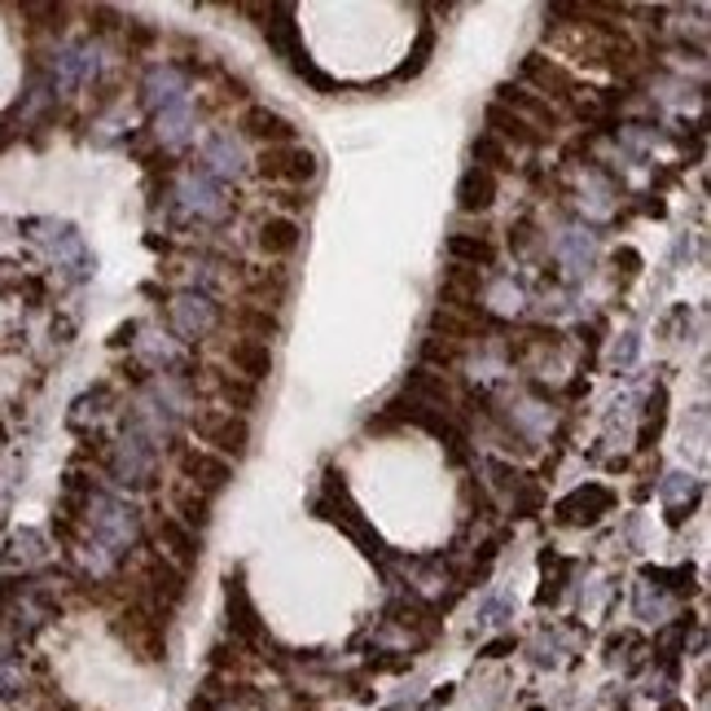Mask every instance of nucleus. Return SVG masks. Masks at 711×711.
Segmentation results:
<instances>
[{"label": "nucleus", "instance_id": "f257e3e1", "mask_svg": "<svg viewBox=\"0 0 711 711\" xmlns=\"http://www.w3.org/2000/svg\"><path fill=\"white\" fill-rule=\"evenodd\" d=\"M194 435L203 440V444H212L225 462L229 457H246V449H250V422L241 418V413H220V409H207V413H198L194 422Z\"/></svg>", "mask_w": 711, "mask_h": 711}, {"label": "nucleus", "instance_id": "f03ea898", "mask_svg": "<svg viewBox=\"0 0 711 711\" xmlns=\"http://www.w3.org/2000/svg\"><path fill=\"white\" fill-rule=\"evenodd\" d=\"M326 478H330V483H326V492H330V496H326V501L317 505V514H321V518H330L334 527H343V532H348L352 540H360L369 558H378V554H382V540H378V532H369V523L360 518V509H356L352 501H348V487H343V474H334V471H330V474H326Z\"/></svg>", "mask_w": 711, "mask_h": 711}, {"label": "nucleus", "instance_id": "7ed1b4c3", "mask_svg": "<svg viewBox=\"0 0 711 711\" xmlns=\"http://www.w3.org/2000/svg\"><path fill=\"white\" fill-rule=\"evenodd\" d=\"M255 172H259L264 181L308 185V181H317L321 163H317V154H312V150H303V145H277V150H264V154L255 158Z\"/></svg>", "mask_w": 711, "mask_h": 711}, {"label": "nucleus", "instance_id": "20e7f679", "mask_svg": "<svg viewBox=\"0 0 711 711\" xmlns=\"http://www.w3.org/2000/svg\"><path fill=\"white\" fill-rule=\"evenodd\" d=\"M241 132L250 136V141H259L264 150H277V145H295V123L286 115H277V111H268V106H250L246 115H241Z\"/></svg>", "mask_w": 711, "mask_h": 711}, {"label": "nucleus", "instance_id": "39448f33", "mask_svg": "<svg viewBox=\"0 0 711 711\" xmlns=\"http://www.w3.org/2000/svg\"><path fill=\"white\" fill-rule=\"evenodd\" d=\"M181 474H185L194 487H203V492H220V487L234 478V466H229L225 457L207 453V449H185V453H181Z\"/></svg>", "mask_w": 711, "mask_h": 711}, {"label": "nucleus", "instance_id": "423d86ee", "mask_svg": "<svg viewBox=\"0 0 711 711\" xmlns=\"http://www.w3.org/2000/svg\"><path fill=\"white\" fill-rule=\"evenodd\" d=\"M158 545H163V558H167V563H181V567H194V563L203 558L198 532H189L181 518H163V523H158Z\"/></svg>", "mask_w": 711, "mask_h": 711}, {"label": "nucleus", "instance_id": "0eeeda50", "mask_svg": "<svg viewBox=\"0 0 711 711\" xmlns=\"http://www.w3.org/2000/svg\"><path fill=\"white\" fill-rule=\"evenodd\" d=\"M225 597H229V628H234V637L255 646L264 632H259V615H255V606H250L246 580H241V576H229V580H225Z\"/></svg>", "mask_w": 711, "mask_h": 711}, {"label": "nucleus", "instance_id": "6e6552de", "mask_svg": "<svg viewBox=\"0 0 711 711\" xmlns=\"http://www.w3.org/2000/svg\"><path fill=\"white\" fill-rule=\"evenodd\" d=\"M496 106H505L509 115H518L523 123H545V132H554V127H558V111H554L549 102H540L536 93H523V89H514V84H505V89H501Z\"/></svg>", "mask_w": 711, "mask_h": 711}, {"label": "nucleus", "instance_id": "1a4fd4ad", "mask_svg": "<svg viewBox=\"0 0 711 711\" xmlns=\"http://www.w3.org/2000/svg\"><path fill=\"white\" fill-rule=\"evenodd\" d=\"M496 203V176L492 172H483V167H471V172H462V181H457V207L462 212H487Z\"/></svg>", "mask_w": 711, "mask_h": 711}, {"label": "nucleus", "instance_id": "9d476101", "mask_svg": "<svg viewBox=\"0 0 711 711\" xmlns=\"http://www.w3.org/2000/svg\"><path fill=\"white\" fill-rule=\"evenodd\" d=\"M483 118H487V127H492L487 136H496L501 145H505V141H514V145H540V141H545V132H536L532 123H523L518 115H509V111H505V106H496V102L483 111Z\"/></svg>", "mask_w": 711, "mask_h": 711}, {"label": "nucleus", "instance_id": "9b49d317", "mask_svg": "<svg viewBox=\"0 0 711 711\" xmlns=\"http://www.w3.org/2000/svg\"><path fill=\"white\" fill-rule=\"evenodd\" d=\"M229 364L241 373V382H259V378L272 373V352L259 339H237L234 348H229Z\"/></svg>", "mask_w": 711, "mask_h": 711}, {"label": "nucleus", "instance_id": "f8f14e48", "mask_svg": "<svg viewBox=\"0 0 711 711\" xmlns=\"http://www.w3.org/2000/svg\"><path fill=\"white\" fill-rule=\"evenodd\" d=\"M255 241H259V250H264V255L281 259V255H290V250L299 246V225H295L290 216H268V220H259Z\"/></svg>", "mask_w": 711, "mask_h": 711}, {"label": "nucleus", "instance_id": "ddd939ff", "mask_svg": "<svg viewBox=\"0 0 711 711\" xmlns=\"http://www.w3.org/2000/svg\"><path fill=\"white\" fill-rule=\"evenodd\" d=\"M404 395L413 400V404H435V409H449L453 404V387L440 378V373H431V369H413L409 378H404Z\"/></svg>", "mask_w": 711, "mask_h": 711}, {"label": "nucleus", "instance_id": "4468645a", "mask_svg": "<svg viewBox=\"0 0 711 711\" xmlns=\"http://www.w3.org/2000/svg\"><path fill=\"white\" fill-rule=\"evenodd\" d=\"M576 509H585L576 523H597L606 509H610V492L606 487H597V483H589V487H580L576 496H567L563 505H558V514H563V523H571V514Z\"/></svg>", "mask_w": 711, "mask_h": 711}, {"label": "nucleus", "instance_id": "2eb2a0df", "mask_svg": "<svg viewBox=\"0 0 711 711\" xmlns=\"http://www.w3.org/2000/svg\"><path fill=\"white\" fill-rule=\"evenodd\" d=\"M145 580H150V589L163 592V615L185 597V576L167 563V558H150V567H145Z\"/></svg>", "mask_w": 711, "mask_h": 711}, {"label": "nucleus", "instance_id": "dca6fc26", "mask_svg": "<svg viewBox=\"0 0 711 711\" xmlns=\"http://www.w3.org/2000/svg\"><path fill=\"white\" fill-rule=\"evenodd\" d=\"M449 255L462 264V268H487L492 259H496V246L487 241V237H471V234H453L449 237Z\"/></svg>", "mask_w": 711, "mask_h": 711}, {"label": "nucleus", "instance_id": "f3484780", "mask_svg": "<svg viewBox=\"0 0 711 711\" xmlns=\"http://www.w3.org/2000/svg\"><path fill=\"white\" fill-rule=\"evenodd\" d=\"M431 53H435V27H422V31H418V40H413V49H409V58L400 62L395 80H413V75H422V71H426V62H431Z\"/></svg>", "mask_w": 711, "mask_h": 711}, {"label": "nucleus", "instance_id": "a211bd4d", "mask_svg": "<svg viewBox=\"0 0 711 711\" xmlns=\"http://www.w3.org/2000/svg\"><path fill=\"white\" fill-rule=\"evenodd\" d=\"M237 326L246 330V339H272L281 326H277V317L268 312V308H259V303H246V308H237Z\"/></svg>", "mask_w": 711, "mask_h": 711}, {"label": "nucleus", "instance_id": "6ab92c4d", "mask_svg": "<svg viewBox=\"0 0 711 711\" xmlns=\"http://www.w3.org/2000/svg\"><path fill=\"white\" fill-rule=\"evenodd\" d=\"M523 75H527V80H536L540 89H571V75H567L563 66H554V62H545L540 53H532V58L523 62Z\"/></svg>", "mask_w": 711, "mask_h": 711}, {"label": "nucleus", "instance_id": "aec40b11", "mask_svg": "<svg viewBox=\"0 0 711 711\" xmlns=\"http://www.w3.org/2000/svg\"><path fill=\"white\" fill-rule=\"evenodd\" d=\"M471 154L483 163V172H509L514 167V158H509V150L496 141V136H474Z\"/></svg>", "mask_w": 711, "mask_h": 711}, {"label": "nucleus", "instance_id": "412c9836", "mask_svg": "<svg viewBox=\"0 0 711 711\" xmlns=\"http://www.w3.org/2000/svg\"><path fill=\"white\" fill-rule=\"evenodd\" d=\"M176 509H181V523H185L189 532H203V527L212 523V501H207V496L194 501L189 492H181V496H176Z\"/></svg>", "mask_w": 711, "mask_h": 711}, {"label": "nucleus", "instance_id": "4be33fe9", "mask_svg": "<svg viewBox=\"0 0 711 711\" xmlns=\"http://www.w3.org/2000/svg\"><path fill=\"white\" fill-rule=\"evenodd\" d=\"M216 391H220L225 404H237V409H250V404H255V382H241V378H229V373L216 378Z\"/></svg>", "mask_w": 711, "mask_h": 711}, {"label": "nucleus", "instance_id": "5701e85b", "mask_svg": "<svg viewBox=\"0 0 711 711\" xmlns=\"http://www.w3.org/2000/svg\"><path fill=\"white\" fill-rule=\"evenodd\" d=\"M422 360H426V364H457V360H462V352H457L453 343L426 339V343H422ZM426 364H422V369H426Z\"/></svg>", "mask_w": 711, "mask_h": 711}, {"label": "nucleus", "instance_id": "b1692460", "mask_svg": "<svg viewBox=\"0 0 711 711\" xmlns=\"http://www.w3.org/2000/svg\"><path fill=\"white\" fill-rule=\"evenodd\" d=\"M536 509H540V492H536V487H527V492L514 501V514H518V518H532Z\"/></svg>", "mask_w": 711, "mask_h": 711}, {"label": "nucleus", "instance_id": "393cba45", "mask_svg": "<svg viewBox=\"0 0 711 711\" xmlns=\"http://www.w3.org/2000/svg\"><path fill=\"white\" fill-rule=\"evenodd\" d=\"M277 203H281V207H290V212L308 207V198H303V194H295V189H290V194H277Z\"/></svg>", "mask_w": 711, "mask_h": 711}, {"label": "nucleus", "instance_id": "a878e982", "mask_svg": "<svg viewBox=\"0 0 711 711\" xmlns=\"http://www.w3.org/2000/svg\"><path fill=\"white\" fill-rule=\"evenodd\" d=\"M189 711H220V708H216V703L203 694V699H194V703H189Z\"/></svg>", "mask_w": 711, "mask_h": 711}]
</instances>
